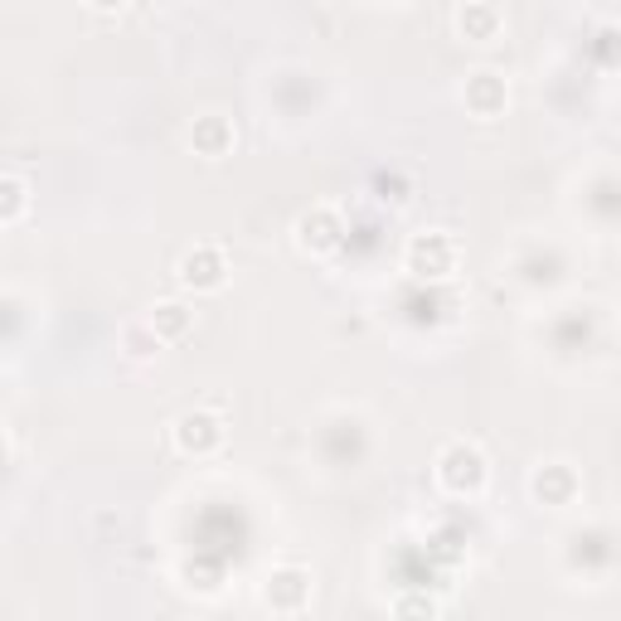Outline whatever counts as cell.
<instances>
[{
	"label": "cell",
	"mask_w": 621,
	"mask_h": 621,
	"mask_svg": "<svg viewBox=\"0 0 621 621\" xmlns=\"http://www.w3.org/2000/svg\"><path fill=\"white\" fill-rule=\"evenodd\" d=\"M467 103H471V107H477V113H481V117H491V113H495V107H501V103H505V83H501V78H495V73H477V78H471V83H467Z\"/></svg>",
	"instance_id": "cell-6"
},
{
	"label": "cell",
	"mask_w": 621,
	"mask_h": 621,
	"mask_svg": "<svg viewBox=\"0 0 621 621\" xmlns=\"http://www.w3.org/2000/svg\"><path fill=\"white\" fill-rule=\"evenodd\" d=\"M180 282L185 287H200V291H214L218 282H224V253L218 248H194V253H185L180 258Z\"/></svg>",
	"instance_id": "cell-2"
},
{
	"label": "cell",
	"mask_w": 621,
	"mask_h": 621,
	"mask_svg": "<svg viewBox=\"0 0 621 621\" xmlns=\"http://www.w3.org/2000/svg\"><path fill=\"white\" fill-rule=\"evenodd\" d=\"M340 238V228L331 224V214H315V234H311V228H301V243H307V248H331V243Z\"/></svg>",
	"instance_id": "cell-12"
},
{
	"label": "cell",
	"mask_w": 621,
	"mask_h": 621,
	"mask_svg": "<svg viewBox=\"0 0 621 621\" xmlns=\"http://www.w3.org/2000/svg\"><path fill=\"white\" fill-rule=\"evenodd\" d=\"M0 461H6V442H0Z\"/></svg>",
	"instance_id": "cell-14"
},
{
	"label": "cell",
	"mask_w": 621,
	"mask_h": 621,
	"mask_svg": "<svg viewBox=\"0 0 621 621\" xmlns=\"http://www.w3.org/2000/svg\"><path fill=\"white\" fill-rule=\"evenodd\" d=\"M194 141H200L210 156H218V151L228 146V127H224V121H214V117H210V121H200V127H194Z\"/></svg>",
	"instance_id": "cell-11"
},
{
	"label": "cell",
	"mask_w": 621,
	"mask_h": 621,
	"mask_svg": "<svg viewBox=\"0 0 621 621\" xmlns=\"http://www.w3.org/2000/svg\"><path fill=\"white\" fill-rule=\"evenodd\" d=\"M175 442L185 447V452H214V447L224 442V428H218L214 413H185V418L175 422Z\"/></svg>",
	"instance_id": "cell-3"
},
{
	"label": "cell",
	"mask_w": 621,
	"mask_h": 621,
	"mask_svg": "<svg viewBox=\"0 0 621 621\" xmlns=\"http://www.w3.org/2000/svg\"><path fill=\"white\" fill-rule=\"evenodd\" d=\"M151 331L161 335V340L185 335V331H190V311L175 307V301H165V307H156V315H151Z\"/></svg>",
	"instance_id": "cell-8"
},
{
	"label": "cell",
	"mask_w": 621,
	"mask_h": 621,
	"mask_svg": "<svg viewBox=\"0 0 621 621\" xmlns=\"http://www.w3.org/2000/svg\"><path fill=\"white\" fill-rule=\"evenodd\" d=\"M311 592V582L301 574H272L267 578V602L277 607V612H291V607H301Z\"/></svg>",
	"instance_id": "cell-5"
},
{
	"label": "cell",
	"mask_w": 621,
	"mask_h": 621,
	"mask_svg": "<svg viewBox=\"0 0 621 621\" xmlns=\"http://www.w3.org/2000/svg\"><path fill=\"white\" fill-rule=\"evenodd\" d=\"M534 495H539V501H568V495H574V471L544 467L539 477H534Z\"/></svg>",
	"instance_id": "cell-7"
},
{
	"label": "cell",
	"mask_w": 621,
	"mask_h": 621,
	"mask_svg": "<svg viewBox=\"0 0 621 621\" xmlns=\"http://www.w3.org/2000/svg\"><path fill=\"white\" fill-rule=\"evenodd\" d=\"M495 30H501V20H495V10H461V34H471L477 44H491Z\"/></svg>",
	"instance_id": "cell-9"
},
{
	"label": "cell",
	"mask_w": 621,
	"mask_h": 621,
	"mask_svg": "<svg viewBox=\"0 0 621 621\" xmlns=\"http://www.w3.org/2000/svg\"><path fill=\"white\" fill-rule=\"evenodd\" d=\"M437 481L452 495H477L485 485V457L471 442H452L442 457H437Z\"/></svg>",
	"instance_id": "cell-1"
},
{
	"label": "cell",
	"mask_w": 621,
	"mask_h": 621,
	"mask_svg": "<svg viewBox=\"0 0 621 621\" xmlns=\"http://www.w3.org/2000/svg\"><path fill=\"white\" fill-rule=\"evenodd\" d=\"M408 263L418 267V272H432V277H442L447 267H452V238H442V234L413 238V248H408Z\"/></svg>",
	"instance_id": "cell-4"
},
{
	"label": "cell",
	"mask_w": 621,
	"mask_h": 621,
	"mask_svg": "<svg viewBox=\"0 0 621 621\" xmlns=\"http://www.w3.org/2000/svg\"><path fill=\"white\" fill-rule=\"evenodd\" d=\"M97 10H117V6H127V0H93Z\"/></svg>",
	"instance_id": "cell-13"
},
{
	"label": "cell",
	"mask_w": 621,
	"mask_h": 621,
	"mask_svg": "<svg viewBox=\"0 0 621 621\" xmlns=\"http://www.w3.org/2000/svg\"><path fill=\"white\" fill-rule=\"evenodd\" d=\"M24 204H30V194H24L20 180H10V175H0V224H10Z\"/></svg>",
	"instance_id": "cell-10"
}]
</instances>
